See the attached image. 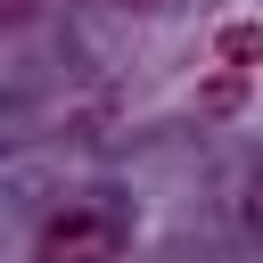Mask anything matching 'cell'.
<instances>
[{
	"label": "cell",
	"mask_w": 263,
	"mask_h": 263,
	"mask_svg": "<svg viewBox=\"0 0 263 263\" xmlns=\"http://www.w3.org/2000/svg\"><path fill=\"white\" fill-rule=\"evenodd\" d=\"M115 255H123V214L115 205H66L33 238V263H115Z\"/></svg>",
	"instance_id": "cell-1"
},
{
	"label": "cell",
	"mask_w": 263,
	"mask_h": 263,
	"mask_svg": "<svg viewBox=\"0 0 263 263\" xmlns=\"http://www.w3.org/2000/svg\"><path fill=\"white\" fill-rule=\"evenodd\" d=\"M222 58L230 66H255L263 58V25H222Z\"/></svg>",
	"instance_id": "cell-2"
},
{
	"label": "cell",
	"mask_w": 263,
	"mask_h": 263,
	"mask_svg": "<svg viewBox=\"0 0 263 263\" xmlns=\"http://www.w3.org/2000/svg\"><path fill=\"white\" fill-rule=\"evenodd\" d=\"M247 230H255V238H263V173H255V181H247Z\"/></svg>",
	"instance_id": "cell-3"
},
{
	"label": "cell",
	"mask_w": 263,
	"mask_h": 263,
	"mask_svg": "<svg viewBox=\"0 0 263 263\" xmlns=\"http://www.w3.org/2000/svg\"><path fill=\"white\" fill-rule=\"evenodd\" d=\"M49 0H0V16H41Z\"/></svg>",
	"instance_id": "cell-4"
},
{
	"label": "cell",
	"mask_w": 263,
	"mask_h": 263,
	"mask_svg": "<svg viewBox=\"0 0 263 263\" xmlns=\"http://www.w3.org/2000/svg\"><path fill=\"white\" fill-rule=\"evenodd\" d=\"M115 8H181V0H115Z\"/></svg>",
	"instance_id": "cell-5"
}]
</instances>
